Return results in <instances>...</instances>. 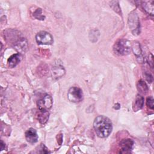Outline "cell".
Listing matches in <instances>:
<instances>
[{
	"label": "cell",
	"mask_w": 154,
	"mask_h": 154,
	"mask_svg": "<svg viewBox=\"0 0 154 154\" xmlns=\"http://www.w3.org/2000/svg\"><path fill=\"white\" fill-rule=\"evenodd\" d=\"M95 132L100 138H106L109 135L112 129V125L109 118L105 116L96 117L93 122Z\"/></svg>",
	"instance_id": "obj_1"
},
{
	"label": "cell",
	"mask_w": 154,
	"mask_h": 154,
	"mask_svg": "<svg viewBox=\"0 0 154 154\" xmlns=\"http://www.w3.org/2000/svg\"><path fill=\"white\" fill-rule=\"evenodd\" d=\"M144 98L140 94H138L135 99L134 104L133 105L134 111H137L141 109L144 105Z\"/></svg>",
	"instance_id": "obj_13"
},
{
	"label": "cell",
	"mask_w": 154,
	"mask_h": 154,
	"mask_svg": "<svg viewBox=\"0 0 154 154\" xmlns=\"http://www.w3.org/2000/svg\"><path fill=\"white\" fill-rule=\"evenodd\" d=\"M34 16L38 20H44L45 16L42 14V11L41 8H37L34 12Z\"/></svg>",
	"instance_id": "obj_17"
},
{
	"label": "cell",
	"mask_w": 154,
	"mask_h": 154,
	"mask_svg": "<svg viewBox=\"0 0 154 154\" xmlns=\"http://www.w3.org/2000/svg\"><path fill=\"white\" fill-rule=\"evenodd\" d=\"M146 105L147 106L153 109V107H154V103H153V98L152 96H150L149 97L147 98V100H146Z\"/></svg>",
	"instance_id": "obj_18"
},
{
	"label": "cell",
	"mask_w": 154,
	"mask_h": 154,
	"mask_svg": "<svg viewBox=\"0 0 154 154\" xmlns=\"http://www.w3.org/2000/svg\"><path fill=\"white\" fill-rule=\"evenodd\" d=\"M39 122L45 124L49 119V112L47 111H40V114L38 116Z\"/></svg>",
	"instance_id": "obj_14"
},
{
	"label": "cell",
	"mask_w": 154,
	"mask_h": 154,
	"mask_svg": "<svg viewBox=\"0 0 154 154\" xmlns=\"http://www.w3.org/2000/svg\"><path fill=\"white\" fill-rule=\"evenodd\" d=\"M113 50L115 54L118 55H126L131 52V44L126 39H120L114 45Z\"/></svg>",
	"instance_id": "obj_2"
},
{
	"label": "cell",
	"mask_w": 154,
	"mask_h": 154,
	"mask_svg": "<svg viewBox=\"0 0 154 154\" xmlns=\"http://www.w3.org/2000/svg\"><path fill=\"white\" fill-rule=\"evenodd\" d=\"M142 8L144 10L151 16L153 15L154 12V1H145L140 2Z\"/></svg>",
	"instance_id": "obj_10"
},
{
	"label": "cell",
	"mask_w": 154,
	"mask_h": 154,
	"mask_svg": "<svg viewBox=\"0 0 154 154\" xmlns=\"http://www.w3.org/2000/svg\"><path fill=\"white\" fill-rule=\"evenodd\" d=\"M53 100L52 97L49 94H46L43 97L37 102V106L39 111H48L52 106Z\"/></svg>",
	"instance_id": "obj_6"
},
{
	"label": "cell",
	"mask_w": 154,
	"mask_h": 154,
	"mask_svg": "<svg viewBox=\"0 0 154 154\" xmlns=\"http://www.w3.org/2000/svg\"><path fill=\"white\" fill-rule=\"evenodd\" d=\"M137 88L141 93H146L149 90L146 83L143 80H140L138 81L137 84Z\"/></svg>",
	"instance_id": "obj_15"
},
{
	"label": "cell",
	"mask_w": 154,
	"mask_h": 154,
	"mask_svg": "<svg viewBox=\"0 0 154 154\" xmlns=\"http://www.w3.org/2000/svg\"><path fill=\"white\" fill-rule=\"evenodd\" d=\"M120 108V104L116 103V104L114 105V109H119Z\"/></svg>",
	"instance_id": "obj_22"
},
{
	"label": "cell",
	"mask_w": 154,
	"mask_h": 154,
	"mask_svg": "<svg viewBox=\"0 0 154 154\" xmlns=\"http://www.w3.org/2000/svg\"><path fill=\"white\" fill-rule=\"evenodd\" d=\"M131 49L132 50L134 55L137 57V61L142 63H143L144 58L141 55V49L140 46V44L138 42H134L133 43L131 44Z\"/></svg>",
	"instance_id": "obj_9"
},
{
	"label": "cell",
	"mask_w": 154,
	"mask_h": 154,
	"mask_svg": "<svg viewBox=\"0 0 154 154\" xmlns=\"http://www.w3.org/2000/svg\"><path fill=\"white\" fill-rule=\"evenodd\" d=\"M22 56L20 54H15L9 57L7 61L8 66L10 68L15 67L21 61Z\"/></svg>",
	"instance_id": "obj_11"
},
{
	"label": "cell",
	"mask_w": 154,
	"mask_h": 154,
	"mask_svg": "<svg viewBox=\"0 0 154 154\" xmlns=\"http://www.w3.org/2000/svg\"><path fill=\"white\" fill-rule=\"evenodd\" d=\"M65 73V70L62 66L57 64L52 68V76L56 79L62 77Z\"/></svg>",
	"instance_id": "obj_12"
},
{
	"label": "cell",
	"mask_w": 154,
	"mask_h": 154,
	"mask_svg": "<svg viewBox=\"0 0 154 154\" xmlns=\"http://www.w3.org/2000/svg\"><path fill=\"white\" fill-rule=\"evenodd\" d=\"M68 99L73 103H78L83 99V93L81 88L77 87H72L67 92Z\"/></svg>",
	"instance_id": "obj_4"
},
{
	"label": "cell",
	"mask_w": 154,
	"mask_h": 154,
	"mask_svg": "<svg viewBox=\"0 0 154 154\" xmlns=\"http://www.w3.org/2000/svg\"><path fill=\"white\" fill-rule=\"evenodd\" d=\"M145 76H146V78L147 79V81L149 82H152V76L149 74V73H146L145 75Z\"/></svg>",
	"instance_id": "obj_19"
},
{
	"label": "cell",
	"mask_w": 154,
	"mask_h": 154,
	"mask_svg": "<svg viewBox=\"0 0 154 154\" xmlns=\"http://www.w3.org/2000/svg\"><path fill=\"white\" fill-rule=\"evenodd\" d=\"M25 138L26 141L31 144L36 143L38 138L36 130L32 128H29L25 132Z\"/></svg>",
	"instance_id": "obj_8"
},
{
	"label": "cell",
	"mask_w": 154,
	"mask_h": 154,
	"mask_svg": "<svg viewBox=\"0 0 154 154\" xmlns=\"http://www.w3.org/2000/svg\"><path fill=\"white\" fill-rule=\"evenodd\" d=\"M5 149V143L1 140V150Z\"/></svg>",
	"instance_id": "obj_21"
},
{
	"label": "cell",
	"mask_w": 154,
	"mask_h": 154,
	"mask_svg": "<svg viewBox=\"0 0 154 154\" xmlns=\"http://www.w3.org/2000/svg\"><path fill=\"white\" fill-rule=\"evenodd\" d=\"M110 7L111 8L116 11V13H119L120 15H121V9L119 6V4L118 1H111L110 2Z\"/></svg>",
	"instance_id": "obj_16"
},
{
	"label": "cell",
	"mask_w": 154,
	"mask_h": 154,
	"mask_svg": "<svg viewBox=\"0 0 154 154\" xmlns=\"http://www.w3.org/2000/svg\"><path fill=\"white\" fill-rule=\"evenodd\" d=\"M35 40L38 44L43 45H50L54 42L52 35L49 32L45 31L38 32L35 35Z\"/></svg>",
	"instance_id": "obj_5"
},
{
	"label": "cell",
	"mask_w": 154,
	"mask_h": 154,
	"mask_svg": "<svg viewBox=\"0 0 154 154\" xmlns=\"http://www.w3.org/2000/svg\"><path fill=\"white\" fill-rule=\"evenodd\" d=\"M129 27L134 35H138L140 32V23L139 17L135 11H132L128 16Z\"/></svg>",
	"instance_id": "obj_3"
},
{
	"label": "cell",
	"mask_w": 154,
	"mask_h": 154,
	"mask_svg": "<svg viewBox=\"0 0 154 154\" xmlns=\"http://www.w3.org/2000/svg\"><path fill=\"white\" fill-rule=\"evenodd\" d=\"M148 61H149V64H150V66L152 67H153V55L150 54L149 58H148Z\"/></svg>",
	"instance_id": "obj_20"
},
{
	"label": "cell",
	"mask_w": 154,
	"mask_h": 154,
	"mask_svg": "<svg viewBox=\"0 0 154 154\" xmlns=\"http://www.w3.org/2000/svg\"><path fill=\"white\" fill-rule=\"evenodd\" d=\"M120 146L121 147V150L120 152V153H130L134 146V141L129 138L123 139L120 141Z\"/></svg>",
	"instance_id": "obj_7"
}]
</instances>
